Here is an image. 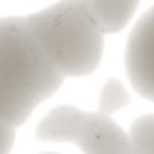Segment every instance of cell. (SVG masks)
I'll use <instances>...</instances> for the list:
<instances>
[{
  "label": "cell",
  "mask_w": 154,
  "mask_h": 154,
  "mask_svg": "<svg viewBox=\"0 0 154 154\" xmlns=\"http://www.w3.org/2000/svg\"><path fill=\"white\" fill-rule=\"evenodd\" d=\"M63 79L25 16L0 18V120L20 127L61 88Z\"/></svg>",
  "instance_id": "1"
},
{
  "label": "cell",
  "mask_w": 154,
  "mask_h": 154,
  "mask_svg": "<svg viewBox=\"0 0 154 154\" xmlns=\"http://www.w3.org/2000/svg\"><path fill=\"white\" fill-rule=\"evenodd\" d=\"M25 20L63 77H86L100 66L104 29L86 0H59Z\"/></svg>",
  "instance_id": "2"
},
{
  "label": "cell",
  "mask_w": 154,
  "mask_h": 154,
  "mask_svg": "<svg viewBox=\"0 0 154 154\" xmlns=\"http://www.w3.org/2000/svg\"><path fill=\"white\" fill-rule=\"evenodd\" d=\"M34 136L48 143H75L84 154H129V136L111 116L82 111L72 104L54 106L45 113Z\"/></svg>",
  "instance_id": "3"
},
{
  "label": "cell",
  "mask_w": 154,
  "mask_h": 154,
  "mask_svg": "<svg viewBox=\"0 0 154 154\" xmlns=\"http://www.w3.org/2000/svg\"><path fill=\"white\" fill-rule=\"evenodd\" d=\"M125 68L131 86L154 102V7L140 16L127 38Z\"/></svg>",
  "instance_id": "4"
},
{
  "label": "cell",
  "mask_w": 154,
  "mask_h": 154,
  "mask_svg": "<svg viewBox=\"0 0 154 154\" xmlns=\"http://www.w3.org/2000/svg\"><path fill=\"white\" fill-rule=\"evenodd\" d=\"M140 0H86L91 14L104 29V34H116L127 27Z\"/></svg>",
  "instance_id": "5"
},
{
  "label": "cell",
  "mask_w": 154,
  "mask_h": 154,
  "mask_svg": "<svg viewBox=\"0 0 154 154\" xmlns=\"http://www.w3.org/2000/svg\"><path fill=\"white\" fill-rule=\"evenodd\" d=\"M129 154H154V113L138 116L129 127Z\"/></svg>",
  "instance_id": "6"
},
{
  "label": "cell",
  "mask_w": 154,
  "mask_h": 154,
  "mask_svg": "<svg viewBox=\"0 0 154 154\" xmlns=\"http://www.w3.org/2000/svg\"><path fill=\"white\" fill-rule=\"evenodd\" d=\"M129 104V93H127L125 84L120 79H109V82L102 86L100 91V104H97V111L106 116H113L116 111H120L122 106Z\"/></svg>",
  "instance_id": "7"
},
{
  "label": "cell",
  "mask_w": 154,
  "mask_h": 154,
  "mask_svg": "<svg viewBox=\"0 0 154 154\" xmlns=\"http://www.w3.org/2000/svg\"><path fill=\"white\" fill-rule=\"evenodd\" d=\"M16 143V127L0 120V154H9Z\"/></svg>",
  "instance_id": "8"
},
{
  "label": "cell",
  "mask_w": 154,
  "mask_h": 154,
  "mask_svg": "<svg viewBox=\"0 0 154 154\" xmlns=\"http://www.w3.org/2000/svg\"><path fill=\"white\" fill-rule=\"evenodd\" d=\"M48 154H54V152H48Z\"/></svg>",
  "instance_id": "9"
}]
</instances>
